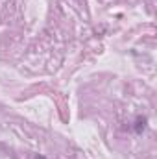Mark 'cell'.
Returning <instances> with one entry per match:
<instances>
[{
  "label": "cell",
  "instance_id": "obj_2",
  "mask_svg": "<svg viewBox=\"0 0 157 159\" xmlns=\"http://www.w3.org/2000/svg\"><path fill=\"white\" fill-rule=\"evenodd\" d=\"M37 159H44V157H41V156H39V157H37Z\"/></svg>",
  "mask_w": 157,
  "mask_h": 159
},
{
  "label": "cell",
  "instance_id": "obj_1",
  "mask_svg": "<svg viewBox=\"0 0 157 159\" xmlns=\"http://www.w3.org/2000/svg\"><path fill=\"white\" fill-rule=\"evenodd\" d=\"M144 122H146V119H137V133H141L142 129H144Z\"/></svg>",
  "mask_w": 157,
  "mask_h": 159
}]
</instances>
